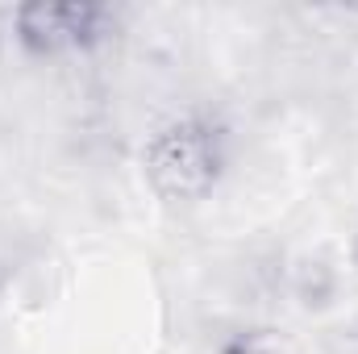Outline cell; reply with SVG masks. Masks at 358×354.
<instances>
[{
	"label": "cell",
	"instance_id": "1",
	"mask_svg": "<svg viewBox=\"0 0 358 354\" xmlns=\"http://www.w3.org/2000/svg\"><path fill=\"white\" fill-rule=\"evenodd\" d=\"M142 171L159 200L192 204L221 176V138L213 125H204L196 117L171 121L146 142Z\"/></svg>",
	"mask_w": 358,
	"mask_h": 354
},
{
	"label": "cell",
	"instance_id": "2",
	"mask_svg": "<svg viewBox=\"0 0 358 354\" xmlns=\"http://www.w3.org/2000/svg\"><path fill=\"white\" fill-rule=\"evenodd\" d=\"M100 4H25L17 8V34L34 55H59L88 46L104 34Z\"/></svg>",
	"mask_w": 358,
	"mask_h": 354
}]
</instances>
